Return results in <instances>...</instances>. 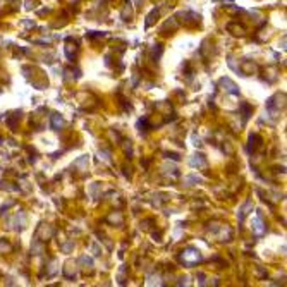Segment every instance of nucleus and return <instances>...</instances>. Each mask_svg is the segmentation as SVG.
<instances>
[{
  "label": "nucleus",
  "instance_id": "39448f33",
  "mask_svg": "<svg viewBox=\"0 0 287 287\" xmlns=\"http://www.w3.org/2000/svg\"><path fill=\"white\" fill-rule=\"evenodd\" d=\"M62 124H64V122H62V117H60L58 114H52V127H53V129L58 131L60 127H62Z\"/></svg>",
  "mask_w": 287,
  "mask_h": 287
},
{
  "label": "nucleus",
  "instance_id": "7ed1b4c3",
  "mask_svg": "<svg viewBox=\"0 0 287 287\" xmlns=\"http://www.w3.org/2000/svg\"><path fill=\"white\" fill-rule=\"evenodd\" d=\"M260 141H261V139H260L258 134H254V136H251V138H249V146H248V151H249V153L256 150V146L260 144Z\"/></svg>",
  "mask_w": 287,
  "mask_h": 287
},
{
  "label": "nucleus",
  "instance_id": "1a4fd4ad",
  "mask_svg": "<svg viewBox=\"0 0 287 287\" xmlns=\"http://www.w3.org/2000/svg\"><path fill=\"white\" fill-rule=\"evenodd\" d=\"M200 177H186V182H200Z\"/></svg>",
  "mask_w": 287,
  "mask_h": 287
},
{
  "label": "nucleus",
  "instance_id": "0eeeda50",
  "mask_svg": "<svg viewBox=\"0 0 287 287\" xmlns=\"http://www.w3.org/2000/svg\"><path fill=\"white\" fill-rule=\"evenodd\" d=\"M253 227H254V230L258 232V234H263L265 232V227H263V222L260 220V218H254V222H253Z\"/></svg>",
  "mask_w": 287,
  "mask_h": 287
},
{
  "label": "nucleus",
  "instance_id": "6e6552de",
  "mask_svg": "<svg viewBox=\"0 0 287 287\" xmlns=\"http://www.w3.org/2000/svg\"><path fill=\"white\" fill-rule=\"evenodd\" d=\"M100 158H103L105 162H110V158H108V153H107V151H100Z\"/></svg>",
  "mask_w": 287,
  "mask_h": 287
},
{
  "label": "nucleus",
  "instance_id": "f257e3e1",
  "mask_svg": "<svg viewBox=\"0 0 287 287\" xmlns=\"http://www.w3.org/2000/svg\"><path fill=\"white\" fill-rule=\"evenodd\" d=\"M181 261L184 265H187V267H193V265L201 261V253L194 248H187L181 253Z\"/></svg>",
  "mask_w": 287,
  "mask_h": 287
},
{
  "label": "nucleus",
  "instance_id": "423d86ee",
  "mask_svg": "<svg viewBox=\"0 0 287 287\" xmlns=\"http://www.w3.org/2000/svg\"><path fill=\"white\" fill-rule=\"evenodd\" d=\"M251 206H253V203H251V201H246V203H244V206L239 210V213H237V218H239L241 222L244 220V217H246V213H248V210L251 208Z\"/></svg>",
  "mask_w": 287,
  "mask_h": 287
},
{
  "label": "nucleus",
  "instance_id": "f03ea898",
  "mask_svg": "<svg viewBox=\"0 0 287 287\" xmlns=\"http://www.w3.org/2000/svg\"><path fill=\"white\" fill-rule=\"evenodd\" d=\"M220 84L224 86V90H227L229 93H232V95H239V88L236 86V84L230 81L229 77H222V79H220Z\"/></svg>",
  "mask_w": 287,
  "mask_h": 287
},
{
  "label": "nucleus",
  "instance_id": "20e7f679",
  "mask_svg": "<svg viewBox=\"0 0 287 287\" xmlns=\"http://www.w3.org/2000/svg\"><path fill=\"white\" fill-rule=\"evenodd\" d=\"M191 165L193 167H205L206 160L203 158V155H194V158H191Z\"/></svg>",
  "mask_w": 287,
  "mask_h": 287
}]
</instances>
